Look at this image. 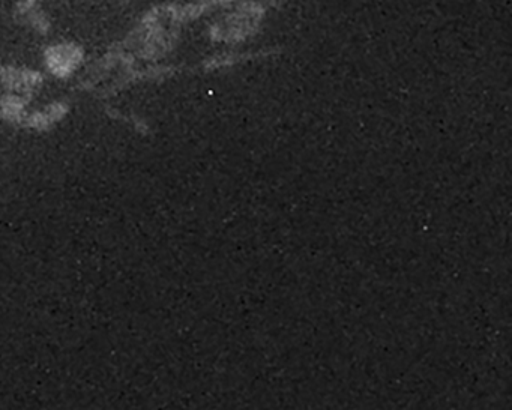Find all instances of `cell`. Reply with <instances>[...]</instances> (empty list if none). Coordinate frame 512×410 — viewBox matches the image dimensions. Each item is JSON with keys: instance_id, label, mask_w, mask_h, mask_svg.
Returning a JSON list of instances; mask_svg holds the SVG:
<instances>
[{"instance_id": "6da1fadb", "label": "cell", "mask_w": 512, "mask_h": 410, "mask_svg": "<svg viewBox=\"0 0 512 410\" xmlns=\"http://www.w3.org/2000/svg\"><path fill=\"white\" fill-rule=\"evenodd\" d=\"M263 16H265V10H263L262 4L247 2V4L239 5L235 11L230 13V16H227L223 25L217 26V37L223 41H233V43L247 40L257 31Z\"/></svg>"}, {"instance_id": "7a4b0ae2", "label": "cell", "mask_w": 512, "mask_h": 410, "mask_svg": "<svg viewBox=\"0 0 512 410\" xmlns=\"http://www.w3.org/2000/svg\"><path fill=\"white\" fill-rule=\"evenodd\" d=\"M283 2H286V0H269V4L272 5L283 4Z\"/></svg>"}]
</instances>
